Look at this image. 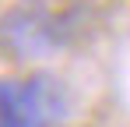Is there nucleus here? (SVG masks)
<instances>
[{
    "instance_id": "f257e3e1",
    "label": "nucleus",
    "mask_w": 130,
    "mask_h": 127,
    "mask_svg": "<svg viewBox=\"0 0 130 127\" xmlns=\"http://www.w3.org/2000/svg\"><path fill=\"white\" fill-rule=\"evenodd\" d=\"M70 113L67 85L53 74L0 78V127H60Z\"/></svg>"
},
{
    "instance_id": "f03ea898",
    "label": "nucleus",
    "mask_w": 130,
    "mask_h": 127,
    "mask_svg": "<svg viewBox=\"0 0 130 127\" xmlns=\"http://www.w3.org/2000/svg\"><path fill=\"white\" fill-rule=\"evenodd\" d=\"M63 39H67L63 21L39 4L11 7L0 18V46L14 60H46L49 53L63 46Z\"/></svg>"
}]
</instances>
